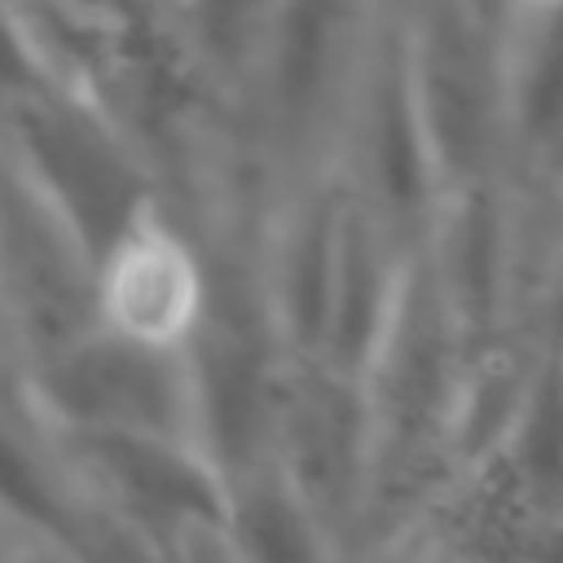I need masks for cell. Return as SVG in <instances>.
<instances>
[{
	"mask_svg": "<svg viewBox=\"0 0 563 563\" xmlns=\"http://www.w3.org/2000/svg\"><path fill=\"white\" fill-rule=\"evenodd\" d=\"M211 264L167 194L141 189L92 251L88 330L132 356L180 365L211 330Z\"/></svg>",
	"mask_w": 563,
	"mask_h": 563,
	"instance_id": "obj_1",
	"label": "cell"
},
{
	"mask_svg": "<svg viewBox=\"0 0 563 563\" xmlns=\"http://www.w3.org/2000/svg\"><path fill=\"white\" fill-rule=\"evenodd\" d=\"M523 18H563V0H510Z\"/></svg>",
	"mask_w": 563,
	"mask_h": 563,
	"instance_id": "obj_2",
	"label": "cell"
}]
</instances>
